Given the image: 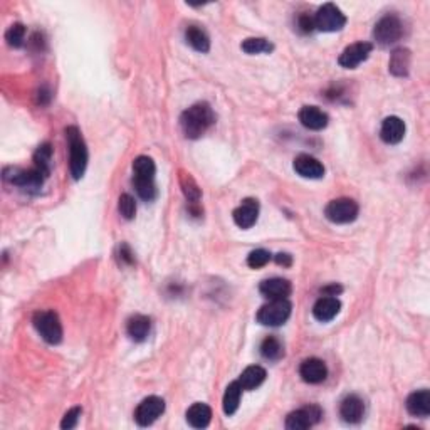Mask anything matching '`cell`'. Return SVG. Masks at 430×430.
Masks as SVG:
<instances>
[{
	"instance_id": "obj_1",
	"label": "cell",
	"mask_w": 430,
	"mask_h": 430,
	"mask_svg": "<svg viewBox=\"0 0 430 430\" xmlns=\"http://www.w3.org/2000/svg\"><path fill=\"white\" fill-rule=\"evenodd\" d=\"M215 123L214 109L207 103H197L185 109L180 116V126L183 135L190 139H197L207 133Z\"/></svg>"
},
{
	"instance_id": "obj_2",
	"label": "cell",
	"mask_w": 430,
	"mask_h": 430,
	"mask_svg": "<svg viewBox=\"0 0 430 430\" xmlns=\"http://www.w3.org/2000/svg\"><path fill=\"white\" fill-rule=\"evenodd\" d=\"M155 173L157 167L150 157H137L133 160V187L138 197L145 202H152L157 199V185H155Z\"/></svg>"
},
{
	"instance_id": "obj_3",
	"label": "cell",
	"mask_w": 430,
	"mask_h": 430,
	"mask_svg": "<svg viewBox=\"0 0 430 430\" xmlns=\"http://www.w3.org/2000/svg\"><path fill=\"white\" fill-rule=\"evenodd\" d=\"M66 139L69 146V170L74 180H81L88 167V146L78 126L66 128Z\"/></svg>"
},
{
	"instance_id": "obj_4",
	"label": "cell",
	"mask_w": 430,
	"mask_h": 430,
	"mask_svg": "<svg viewBox=\"0 0 430 430\" xmlns=\"http://www.w3.org/2000/svg\"><path fill=\"white\" fill-rule=\"evenodd\" d=\"M32 324L41 338L49 345H59L63 341V323L56 311H37L32 316Z\"/></svg>"
},
{
	"instance_id": "obj_5",
	"label": "cell",
	"mask_w": 430,
	"mask_h": 430,
	"mask_svg": "<svg viewBox=\"0 0 430 430\" xmlns=\"http://www.w3.org/2000/svg\"><path fill=\"white\" fill-rule=\"evenodd\" d=\"M47 177L43 172H39L36 167L25 170V168H17V167H9L3 170V180L9 182L10 185H16V187L22 188V190H27L34 194V192H39L43 188L44 182H46Z\"/></svg>"
},
{
	"instance_id": "obj_6",
	"label": "cell",
	"mask_w": 430,
	"mask_h": 430,
	"mask_svg": "<svg viewBox=\"0 0 430 430\" xmlns=\"http://www.w3.org/2000/svg\"><path fill=\"white\" fill-rule=\"evenodd\" d=\"M402 34H403L402 21H400L395 14H388V16L382 17L375 24V29H373V39H375V43L380 44L382 47H387L398 43Z\"/></svg>"
},
{
	"instance_id": "obj_7",
	"label": "cell",
	"mask_w": 430,
	"mask_h": 430,
	"mask_svg": "<svg viewBox=\"0 0 430 430\" xmlns=\"http://www.w3.org/2000/svg\"><path fill=\"white\" fill-rule=\"evenodd\" d=\"M293 311V304L288 299H274L269 301L267 304L258 311V323L264 324V326H281L289 319Z\"/></svg>"
},
{
	"instance_id": "obj_8",
	"label": "cell",
	"mask_w": 430,
	"mask_h": 430,
	"mask_svg": "<svg viewBox=\"0 0 430 430\" xmlns=\"http://www.w3.org/2000/svg\"><path fill=\"white\" fill-rule=\"evenodd\" d=\"M313 17H315V29L321 32H338L346 25V16L335 3H324Z\"/></svg>"
},
{
	"instance_id": "obj_9",
	"label": "cell",
	"mask_w": 430,
	"mask_h": 430,
	"mask_svg": "<svg viewBox=\"0 0 430 430\" xmlns=\"http://www.w3.org/2000/svg\"><path fill=\"white\" fill-rule=\"evenodd\" d=\"M360 207L353 199H335L324 209V215L333 224H350V222L357 220Z\"/></svg>"
},
{
	"instance_id": "obj_10",
	"label": "cell",
	"mask_w": 430,
	"mask_h": 430,
	"mask_svg": "<svg viewBox=\"0 0 430 430\" xmlns=\"http://www.w3.org/2000/svg\"><path fill=\"white\" fill-rule=\"evenodd\" d=\"M163 412L165 400L157 397V395H152V397H146L139 402L137 410H135V422L139 427H148L155 420H158V417H161Z\"/></svg>"
},
{
	"instance_id": "obj_11",
	"label": "cell",
	"mask_w": 430,
	"mask_h": 430,
	"mask_svg": "<svg viewBox=\"0 0 430 430\" xmlns=\"http://www.w3.org/2000/svg\"><path fill=\"white\" fill-rule=\"evenodd\" d=\"M323 417V410L319 405H306L303 409L294 410L286 417V429L304 430L318 424Z\"/></svg>"
},
{
	"instance_id": "obj_12",
	"label": "cell",
	"mask_w": 430,
	"mask_h": 430,
	"mask_svg": "<svg viewBox=\"0 0 430 430\" xmlns=\"http://www.w3.org/2000/svg\"><path fill=\"white\" fill-rule=\"evenodd\" d=\"M373 51L372 43H354L352 46L345 47V51L339 54L338 64L345 69H354V67L360 66L361 63H365L370 58Z\"/></svg>"
},
{
	"instance_id": "obj_13",
	"label": "cell",
	"mask_w": 430,
	"mask_h": 430,
	"mask_svg": "<svg viewBox=\"0 0 430 430\" xmlns=\"http://www.w3.org/2000/svg\"><path fill=\"white\" fill-rule=\"evenodd\" d=\"M294 172L303 179L318 180L324 177V167L318 158L311 157V155H297L293 161Z\"/></svg>"
},
{
	"instance_id": "obj_14",
	"label": "cell",
	"mask_w": 430,
	"mask_h": 430,
	"mask_svg": "<svg viewBox=\"0 0 430 430\" xmlns=\"http://www.w3.org/2000/svg\"><path fill=\"white\" fill-rule=\"evenodd\" d=\"M232 217L237 227L251 229L259 218V202L256 199L242 200V203L232 212Z\"/></svg>"
},
{
	"instance_id": "obj_15",
	"label": "cell",
	"mask_w": 430,
	"mask_h": 430,
	"mask_svg": "<svg viewBox=\"0 0 430 430\" xmlns=\"http://www.w3.org/2000/svg\"><path fill=\"white\" fill-rule=\"evenodd\" d=\"M259 291L264 297H267L269 301L274 299H288V296L293 291V286L288 279L282 278H271L261 282L259 286Z\"/></svg>"
},
{
	"instance_id": "obj_16",
	"label": "cell",
	"mask_w": 430,
	"mask_h": 430,
	"mask_svg": "<svg viewBox=\"0 0 430 430\" xmlns=\"http://www.w3.org/2000/svg\"><path fill=\"white\" fill-rule=\"evenodd\" d=\"M339 415L346 424H360L365 415V403L358 395H348L339 403Z\"/></svg>"
},
{
	"instance_id": "obj_17",
	"label": "cell",
	"mask_w": 430,
	"mask_h": 430,
	"mask_svg": "<svg viewBox=\"0 0 430 430\" xmlns=\"http://www.w3.org/2000/svg\"><path fill=\"white\" fill-rule=\"evenodd\" d=\"M299 375L306 383L311 385L323 383L328 376V367L323 360H319V358H308V360H304L303 363H301Z\"/></svg>"
},
{
	"instance_id": "obj_18",
	"label": "cell",
	"mask_w": 430,
	"mask_h": 430,
	"mask_svg": "<svg viewBox=\"0 0 430 430\" xmlns=\"http://www.w3.org/2000/svg\"><path fill=\"white\" fill-rule=\"evenodd\" d=\"M405 123L398 116H388L383 120L382 128H380V138L383 139L387 145H398L405 137Z\"/></svg>"
},
{
	"instance_id": "obj_19",
	"label": "cell",
	"mask_w": 430,
	"mask_h": 430,
	"mask_svg": "<svg viewBox=\"0 0 430 430\" xmlns=\"http://www.w3.org/2000/svg\"><path fill=\"white\" fill-rule=\"evenodd\" d=\"M297 118L304 128L313 131L324 130L328 126V122H330V116L318 106H303L297 113Z\"/></svg>"
},
{
	"instance_id": "obj_20",
	"label": "cell",
	"mask_w": 430,
	"mask_h": 430,
	"mask_svg": "<svg viewBox=\"0 0 430 430\" xmlns=\"http://www.w3.org/2000/svg\"><path fill=\"white\" fill-rule=\"evenodd\" d=\"M339 309H341V303L337 296H321L313 306V316L318 321L328 323L337 318Z\"/></svg>"
},
{
	"instance_id": "obj_21",
	"label": "cell",
	"mask_w": 430,
	"mask_h": 430,
	"mask_svg": "<svg viewBox=\"0 0 430 430\" xmlns=\"http://www.w3.org/2000/svg\"><path fill=\"white\" fill-rule=\"evenodd\" d=\"M407 412L414 417L425 418L430 415V392L427 388H422V390L414 392L407 398Z\"/></svg>"
},
{
	"instance_id": "obj_22",
	"label": "cell",
	"mask_w": 430,
	"mask_h": 430,
	"mask_svg": "<svg viewBox=\"0 0 430 430\" xmlns=\"http://www.w3.org/2000/svg\"><path fill=\"white\" fill-rule=\"evenodd\" d=\"M150 330H152V319L145 315H135L128 319L126 333L133 341L142 343L148 338Z\"/></svg>"
},
{
	"instance_id": "obj_23",
	"label": "cell",
	"mask_w": 430,
	"mask_h": 430,
	"mask_svg": "<svg viewBox=\"0 0 430 430\" xmlns=\"http://www.w3.org/2000/svg\"><path fill=\"white\" fill-rule=\"evenodd\" d=\"M185 417H187V422L194 429H205L209 427L210 420H212V409L207 403H194L187 410Z\"/></svg>"
},
{
	"instance_id": "obj_24",
	"label": "cell",
	"mask_w": 430,
	"mask_h": 430,
	"mask_svg": "<svg viewBox=\"0 0 430 430\" xmlns=\"http://www.w3.org/2000/svg\"><path fill=\"white\" fill-rule=\"evenodd\" d=\"M410 59H412V56H410L409 49H405V47L395 49L390 56L388 69H390V73L397 78L407 76L410 69Z\"/></svg>"
},
{
	"instance_id": "obj_25",
	"label": "cell",
	"mask_w": 430,
	"mask_h": 430,
	"mask_svg": "<svg viewBox=\"0 0 430 430\" xmlns=\"http://www.w3.org/2000/svg\"><path fill=\"white\" fill-rule=\"evenodd\" d=\"M185 39H187V43L190 44L195 51L202 52V54L210 51L209 34L203 31L202 27H199V25H188L187 31H185Z\"/></svg>"
},
{
	"instance_id": "obj_26",
	"label": "cell",
	"mask_w": 430,
	"mask_h": 430,
	"mask_svg": "<svg viewBox=\"0 0 430 430\" xmlns=\"http://www.w3.org/2000/svg\"><path fill=\"white\" fill-rule=\"evenodd\" d=\"M266 376H267L266 370L259 367V365H252V367H247L242 373H240L239 383L244 390H254V388L261 387L264 380H266Z\"/></svg>"
},
{
	"instance_id": "obj_27",
	"label": "cell",
	"mask_w": 430,
	"mask_h": 430,
	"mask_svg": "<svg viewBox=\"0 0 430 430\" xmlns=\"http://www.w3.org/2000/svg\"><path fill=\"white\" fill-rule=\"evenodd\" d=\"M242 390L244 388L240 387L239 380L236 382L229 383V387L225 388V394H224V400H222V407H224V414L225 415H234L239 409V403H240V397H242Z\"/></svg>"
},
{
	"instance_id": "obj_28",
	"label": "cell",
	"mask_w": 430,
	"mask_h": 430,
	"mask_svg": "<svg viewBox=\"0 0 430 430\" xmlns=\"http://www.w3.org/2000/svg\"><path fill=\"white\" fill-rule=\"evenodd\" d=\"M180 187H182V192L185 199L188 200V203L190 205H199L200 199H202V192H200L194 177L190 173H185L183 170H180Z\"/></svg>"
},
{
	"instance_id": "obj_29",
	"label": "cell",
	"mask_w": 430,
	"mask_h": 430,
	"mask_svg": "<svg viewBox=\"0 0 430 430\" xmlns=\"http://www.w3.org/2000/svg\"><path fill=\"white\" fill-rule=\"evenodd\" d=\"M261 354L269 361H279L284 357V345L278 337H267L261 345Z\"/></svg>"
},
{
	"instance_id": "obj_30",
	"label": "cell",
	"mask_w": 430,
	"mask_h": 430,
	"mask_svg": "<svg viewBox=\"0 0 430 430\" xmlns=\"http://www.w3.org/2000/svg\"><path fill=\"white\" fill-rule=\"evenodd\" d=\"M240 49H242L246 54H269L273 52V43L269 39H264V37H249V39L244 41L240 44Z\"/></svg>"
},
{
	"instance_id": "obj_31",
	"label": "cell",
	"mask_w": 430,
	"mask_h": 430,
	"mask_svg": "<svg viewBox=\"0 0 430 430\" xmlns=\"http://www.w3.org/2000/svg\"><path fill=\"white\" fill-rule=\"evenodd\" d=\"M51 165H52V146L49 143H44L34 153V167L39 172H43L44 175L49 177L51 173Z\"/></svg>"
},
{
	"instance_id": "obj_32",
	"label": "cell",
	"mask_w": 430,
	"mask_h": 430,
	"mask_svg": "<svg viewBox=\"0 0 430 430\" xmlns=\"http://www.w3.org/2000/svg\"><path fill=\"white\" fill-rule=\"evenodd\" d=\"M25 25L17 22V24H12L5 32V41L10 47L19 49L25 44Z\"/></svg>"
},
{
	"instance_id": "obj_33",
	"label": "cell",
	"mask_w": 430,
	"mask_h": 430,
	"mask_svg": "<svg viewBox=\"0 0 430 430\" xmlns=\"http://www.w3.org/2000/svg\"><path fill=\"white\" fill-rule=\"evenodd\" d=\"M271 259H273V254L266 249H256L251 254L247 256V266L252 267V269H261V267L269 264Z\"/></svg>"
},
{
	"instance_id": "obj_34",
	"label": "cell",
	"mask_w": 430,
	"mask_h": 430,
	"mask_svg": "<svg viewBox=\"0 0 430 430\" xmlns=\"http://www.w3.org/2000/svg\"><path fill=\"white\" fill-rule=\"evenodd\" d=\"M118 210L120 214L123 215V218L131 220V218H135V215H137V202H135V199L131 197L130 194L120 195Z\"/></svg>"
},
{
	"instance_id": "obj_35",
	"label": "cell",
	"mask_w": 430,
	"mask_h": 430,
	"mask_svg": "<svg viewBox=\"0 0 430 430\" xmlns=\"http://www.w3.org/2000/svg\"><path fill=\"white\" fill-rule=\"evenodd\" d=\"M81 414H82L81 407H73V409H71V410H67L66 415H64V417H63L61 429L71 430V429L76 427L78 422H79V417H81Z\"/></svg>"
},
{
	"instance_id": "obj_36",
	"label": "cell",
	"mask_w": 430,
	"mask_h": 430,
	"mask_svg": "<svg viewBox=\"0 0 430 430\" xmlns=\"http://www.w3.org/2000/svg\"><path fill=\"white\" fill-rule=\"evenodd\" d=\"M297 29H299L303 34H311L313 31H315V17L308 16V14H301L299 17H297Z\"/></svg>"
},
{
	"instance_id": "obj_37",
	"label": "cell",
	"mask_w": 430,
	"mask_h": 430,
	"mask_svg": "<svg viewBox=\"0 0 430 430\" xmlns=\"http://www.w3.org/2000/svg\"><path fill=\"white\" fill-rule=\"evenodd\" d=\"M118 258H120V261H122V264H124V266H131V264H135V254L131 252V249H130V246H128V244H122V246H120Z\"/></svg>"
},
{
	"instance_id": "obj_38",
	"label": "cell",
	"mask_w": 430,
	"mask_h": 430,
	"mask_svg": "<svg viewBox=\"0 0 430 430\" xmlns=\"http://www.w3.org/2000/svg\"><path fill=\"white\" fill-rule=\"evenodd\" d=\"M274 261H276L279 266L282 267H289L293 264V256L286 254V252H279V254L274 258Z\"/></svg>"
},
{
	"instance_id": "obj_39",
	"label": "cell",
	"mask_w": 430,
	"mask_h": 430,
	"mask_svg": "<svg viewBox=\"0 0 430 430\" xmlns=\"http://www.w3.org/2000/svg\"><path fill=\"white\" fill-rule=\"evenodd\" d=\"M341 291H343L341 286L333 284V286H328V288H324L323 294H324V296H337V294H339Z\"/></svg>"
},
{
	"instance_id": "obj_40",
	"label": "cell",
	"mask_w": 430,
	"mask_h": 430,
	"mask_svg": "<svg viewBox=\"0 0 430 430\" xmlns=\"http://www.w3.org/2000/svg\"><path fill=\"white\" fill-rule=\"evenodd\" d=\"M39 98H41V104H47L49 100H51V93L46 91V89H41Z\"/></svg>"
}]
</instances>
